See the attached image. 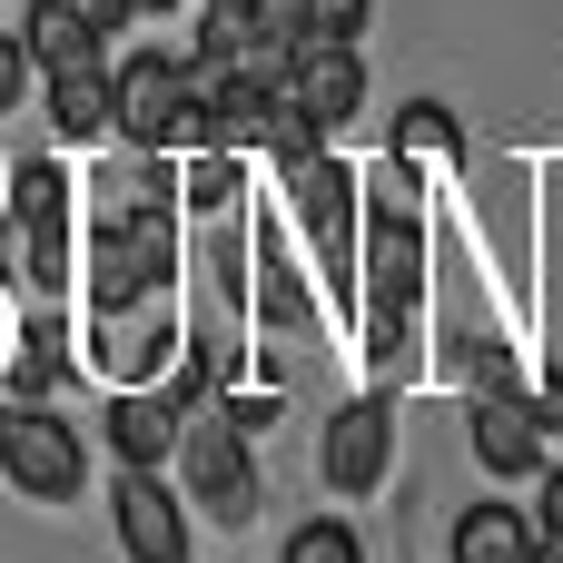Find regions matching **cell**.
Returning <instances> with one entry per match:
<instances>
[{
	"label": "cell",
	"mask_w": 563,
	"mask_h": 563,
	"mask_svg": "<svg viewBox=\"0 0 563 563\" xmlns=\"http://www.w3.org/2000/svg\"><path fill=\"white\" fill-rule=\"evenodd\" d=\"M109 99H119V139L129 148H198L208 139V79H198V59L139 49V59L109 69Z\"/></svg>",
	"instance_id": "1"
},
{
	"label": "cell",
	"mask_w": 563,
	"mask_h": 563,
	"mask_svg": "<svg viewBox=\"0 0 563 563\" xmlns=\"http://www.w3.org/2000/svg\"><path fill=\"white\" fill-rule=\"evenodd\" d=\"M168 277H178V228H168V208H109L99 238H89V297H99V317L148 307Z\"/></svg>",
	"instance_id": "2"
},
{
	"label": "cell",
	"mask_w": 563,
	"mask_h": 563,
	"mask_svg": "<svg viewBox=\"0 0 563 563\" xmlns=\"http://www.w3.org/2000/svg\"><path fill=\"white\" fill-rule=\"evenodd\" d=\"M0 475H10L30 505H69V495L89 485V445H79V426H59L40 396H10V406H0Z\"/></svg>",
	"instance_id": "3"
},
{
	"label": "cell",
	"mask_w": 563,
	"mask_h": 563,
	"mask_svg": "<svg viewBox=\"0 0 563 563\" xmlns=\"http://www.w3.org/2000/svg\"><path fill=\"white\" fill-rule=\"evenodd\" d=\"M178 475H188V505H208V525H247L257 515V465H247V435L228 426V406L188 416L178 426Z\"/></svg>",
	"instance_id": "4"
},
{
	"label": "cell",
	"mask_w": 563,
	"mask_h": 563,
	"mask_svg": "<svg viewBox=\"0 0 563 563\" xmlns=\"http://www.w3.org/2000/svg\"><path fill=\"white\" fill-rule=\"evenodd\" d=\"M109 525H119V554L129 563H188V505L158 485V465H119Z\"/></svg>",
	"instance_id": "5"
},
{
	"label": "cell",
	"mask_w": 563,
	"mask_h": 563,
	"mask_svg": "<svg viewBox=\"0 0 563 563\" xmlns=\"http://www.w3.org/2000/svg\"><path fill=\"white\" fill-rule=\"evenodd\" d=\"M277 89H287L317 129H346V119L366 109V49H356V40H297L287 69H277Z\"/></svg>",
	"instance_id": "6"
},
{
	"label": "cell",
	"mask_w": 563,
	"mask_h": 563,
	"mask_svg": "<svg viewBox=\"0 0 563 563\" xmlns=\"http://www.w3.org/2000/svg\"><path fill=\"white\" fill-rule=\"evenodd\" d=\"M386 465H396V406H376V396L336 406V416H327V445H317V475H327L336 495H376Z\"/></svg>",
	"instance_id": "7"
},
{
	"label": "cell",
	"mask_w": 563,
	"mask_h": 563,
	"mask_svg": "<svg viewBox=\"0 0 563 563\" xmlns=\"http://www.w3.org/2000/svg\"><path fill=\"white\" fill-rule=\"evenodd\" d=\"M356 297H386V307H406L416 317V297H426V228L416 218H376V238H366V267H356Z\"/></svg>",
	"instance_id": "8"
},
{
	"label": "cell",
	"mask_w": 563,
	"mask_h": 563,
	"mask_svg": "<svg viewBox=\"0 0 563 563\" xmlns=\"http://www.w3.org/2000/svg\"><path fill=\"white\" fill-rule=\"evenodd\" d=\"M99 426H109V455H119V465H168V455H178V426H188V416H178L158 386H119Z\"/></svg>",
	"instance_id": "9"
},
{
	"label": "cell",
	"mask_w": 563,
	"mask_h": 563,
	"mask_svg": "<svg viewBox=\"0 0 563 563\" xmlns=\"http://www.w3.org/2000/svg\"><path fill=\"white\" fill-rule=\"evenodd\" d=\"M475 465H485V475H505V485L544 475V426H534V406H525V396H485V406H475Z\"/></svg>",
	"instance_id": "10"
},
{
	"label": "cell",
	"mask_w": 563,
	"mask_h": 563,
	"mask_svg": "<svg viewBox=\"0 0 563 563\" xmlns=\"http://www.w3.org/2000/svg\"><path fill=\"white\" fill-rule=\"evenodd\" d=\"M445 544H455V563H534L544 534H534V515H525V505H465Z\"/></svg>",
	"instance_id": "11"
},
{
	"label": "cell",
	"mask_w": 563,
	"mask_h": 563,
	"mask_svg": "<svg viewBox=\"0 0 563 563\" xmlns=\"http://www.w3.org/2000/svg\"><path fill=\"white\" fill-rule=\"evenodd\" d=\"M49 129H59V139H79V148L119 129V99H109V59H89V69H59V79H49Z\"/></svg>",
	"instance_id": "12"
},
{
	"label": "cell",
	"mask_w": 563,
	"mask_h": 563,
	"mask_svg": "<svg viewBox=\"0 0 563 563\" xmlns=\"http://www.w3.org/2000/svg\"><path fill=\"white\" fill-rule=\"evenodd\" d=\"M20 40H30V59H40V79H59V69H89V59H99V30H89V20H79L69 0H40Z\"/></svg>",
	"instance_id": "13"
},
{
	"label": "cell",
	"mask_w": 563,
	"mask_h": 563,
	"mask_svg": "<svg viewBox=\"0 0 563 563\" xmlns=\"http://www.w3.org/2000/svg\"><path fill=\"white\" fill-rule=\"evenodd\" d=\"M0 208H10V228H69V168L59 158H20Z\"/></svg>",
	"instance_id": "14"
},
{
	"label": "cell",
	"mask_w": 563,
	"mask_h": 563,
	"mask_svg": "<svg viewBox=\"0 0 563 563\" xmlns=\"http://www.w3.org/2000/svg\"><path fill=\"white\" fill-rule=\"evenodd\" d=\"M238 188H247L238 148H198V158H188V178H178V198H188L198 218H228V208H238Z\"/></svg>",
	"instance_id": "15"
},
{
	"label": "cell",
	"mask_w": 563,
	"mask_h": 563,
	"mask_svg": "<svg viewBox=\"0 0 563 563\" xmlns=\"http://www.w3.org/2000/svg\"><path fill=\"white\" fill-rule=\"evenodd\" d=\"M455 148H465L455 109H445V99H406V119H396V158H455Z\"/></svg>",
	"instance_id": "16"
},
{
	"label": "cell",
	"mask_w": 563,
	"mask_h": 563,
	"mask_svg": "<svg viewBox=\"0 0 563 563\" xmlns=\"http://www.w3.org/2000/svg\"><path fill=\"white\" fill-rule=\"evenodd\" d=\"M257 267H267V287H257V297H267V327H277V336L297 346V336H307V287L287 277V257H277V238H257Z\"/></svg>",
	"instance_id": "17"
},
{
	"label": "cell",
	"mask_w": 563,
	"mask_h": 563,
	"mask_svg": "<svg viewBox=\"0 0 563 563\" xmlns=\"http://www.w3.org/2000/svg\"><path fill=\"white\" fill-rule=\"evenodd\" d=\"M59 376H69V346H59V327L40 317V327L20 336V366H10V396H49Z\"/></svg>",
	"instance_id": "18"
},
{
	"label": "cell",
	"mask_w": 563,
	"mask_h": 563,
	"mask_svg": "<svg viewBox=\"0 0 563 563\" xmlns=\"http://www.w3.org/2000/svg\"><path fill=\"white\" fill-rule=\"evenodd\" d=\"M287 563H366V544H356L336 515H317V525H297V534H287Z\"/></svg>",
	"instance_id": "19"
},
{
	"label": "cell",
	"mask_w": 563,
	"mask_h": 563,
	"mask_svg": "<svg viewBox=\"0 0 563 563\" xmlns=\"http://www.w3.org/2000/svg\"><path fill=\"white\" fill-rule=\"evenodd\" d=\"M376 0H307V40H366Z\"/></svg>",
	"instance_id": "20"
},
{
	"label": "cell",
	"mask_w": 563,
	"mask_h": 563,
	"mask_svg": "<svg viewBox=\"0 0 563 563\" xmlns=\"http://www.w3.org/2000/svg\"><path fill=\"white\" fill-rule=\"evenodd\" d=\"M40 79V59H30V40L20 30H0V109H20V89Z\"/></svg>",
	"instance_id": "21"
},
{
	"label": "cell",
	"mask_w": 563,
	"mask_h": 563,
	"mask_svg": "<svg viewBox=\"0 0 563 563\" xmlns=\"http://www.w3.org/2000/svg\"><path fill=\"white\" fill-rule=\"evenodd\" d=\"M69 10H79V20H89V30H99V40H109V30H129V20H139V10H129V0H69Z\"/></svg>",
	"instance_id": "22"
},
{
	"label": "cell",
	"mask_w": 563,
	"mask_h": 563,
	"mask_svg": "<svg viewBox=\"0 0 563 563\" xmlns=\"http://www.w3.org/2000/svg\"><path fill=\"white\" fill-rule=\"evenodd\" d=\"M129 10H178V0H129Z\"/></svg>",
	"instance_id": "23"
}]
</instances>
